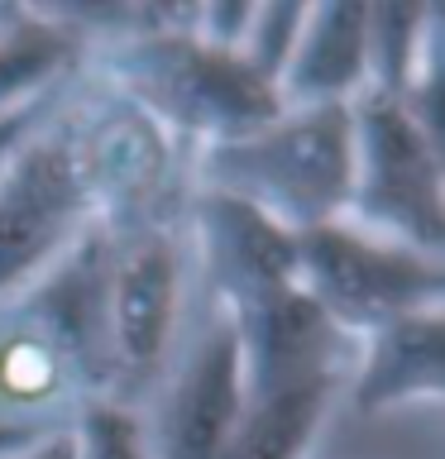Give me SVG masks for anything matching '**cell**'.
I'll return each mask as SVG.
<instances>
[{
    "instance_id": "cell-1",
    "label": "cell",
    "mask_w": 445,
    "mask_h": 459,
    "mask_svg": "<svg viewBox=\"0 0 445 459\" xmlns=\"http://www.w3.org/2000/svg\"><path fill=\"white\" fill-rule=\"evenodd\" d=\"M211 178L221 196L264 211L283 230H316L354 192V115L330 106H301L278 115L249 139H230L211 149Z\"/></svg>"
},
{
    "instance_id": "cell-2",
    "label": "cell",
    "mask_w": 445,
    "mask_h": 459,
    "mask_svg": "<svg viewBox=\"0 0 445 459\" xmlns=\"http://www.w3.org/2000/svg\"><path fill=\"white\" fill-rule=\"evenodd\" d=\"M125 82L158 115L182 129H206L230 139H249L283 115L278 86L244 53L215 48L201 39H153L125 57Z\"/></svg>"
},
{
    "instance_id": "cell-3",
    "label": "cell",
    "mask_w": 445,
    "mask_h": 459,
    "mask_svg": "<svg viewBox=\"0 0 445 459\" xmlns=\"http://www.w3.org/2000/svg\"><path fill=\"white\" fill-rule=\"evenodd\" d=\"M297 273L330 325H393L402 316L436 311L441 268L412 249H388L336 221L297 235Z\"/></svg>"
},
{
    "instance_id": "cell-4",
    "label": "cell",
    "mask_w": 445,
    "mask_h": 459,
    "mask_svg": "<svg viewBox=\"0 0 445 459\" xmlns=\"http://www.w3.org/2000/svg\"><path fill=\"white\" fill-rule=\"evenodd\" d=\"M369 215L402 235V249L436 258L441 172L436 139L402 96H373L354 115V192Z\"/></svg>"
},
{
    "instance_id": "cell-5",
    "label": "cell",
    "mask_w": 445,
    "mask_h": 459,
    "mask_svg": "<svg viewBox=\"0 0 445 459\" xmlns=\"http://www.w3.org/2000/svg\"><path fill=\"white\" fill-rule=\"evenodd\" d=\"M244 421V350L235 316L206 325L182 368L158 397L153 426L144 430L149 459H221Z\"/></svg>"
},
{
    "instance_id": "cell-6",
    "label": "cell",
    "mask_w": 445,
    "mask_h": 459,
    "mask_svg": "<svg viewBox=\"0 0 445 459\" xmlns=\"http://www.w3.org/2000/svg\"><path fill=\"white\" fill-rule=\"evenodd\" d=\"M86 182L72 139H39L0 178V292L39 268L82 221Z\"/></svg>"
},
{
    "instance_id": "cell-7",
    "label": "cell",
    "mask_w": 445,
    "mask_h": 459,
    "mask_svg": "<svg viewBox=\"0 0 445 459\" xmlns=\"http://www.w3.org/2000/svg\"><path fill=\"white\" fill-rule=\"evenodd\" d=\"M178 311V258L163 235H144L106 268V359L153 373Z\"/></svg>"
},
{
    "instance_id": "cell-8",
    "label": "cell",
    "mask_w": 445,
    "mask_h": 459,
    "mask_svg": "<svg viewBox=\"0 0 445 459\" xmlns=\"http://www.w3.org/2000/svg\"><path fill=\"white\" fill-rule=\"evenodd\" d=\"M311 20L316 29H307L301 48L287 53L278 77L287 82V96H297L301 106H330L369 67V10L330 5L311 10Z\"/></svg>"
},
{
    "instance_id": "cell-9",
    "label": "cell",
    "mask_w": 445,
    "mask_h": 459,
    "mask_svg": "<svg viewBox=\"0 0 445 459\" xmlns=\"http://www.w3.org/2000/svg\"><path fill=\"white\" fill-rule=\"evenodd\" d=\"M441 387V316L416 311L383 325L359 378V407H388Z\"/></svg>"
},
{
    "instance_id": "cell-10",
    "label": "cell",
    "mask_w": 445,
    "mask_h": 459,
    "mask_svg": "<svg viewBox=\"0 0 445 459\" xmlns=\"http://www.w3.org/2000/svg\"><path fill=\"white\" fill-rule=\"evenodd\" d=\"M330 397V378L287 387L278 397H264L244 411V421L235 426V436L221 450V459H301V450L311 445L316 426H321Z\"/></svg>"
},
{
    "instance_id": "cell-11",
    "label": "cell",
    "mask_w": 445,
    "mask_h": 459,
    "mask_svg": "<svg viewBox=\"0 0 445 459\" xmlns=\"http://www.w3.org/2000/svg\"><path fill=\"white\" fill-rule=\"evenodd\" d=\"M72 440H77V459H149L144 426L120 407H92Z\"/></svg>"
},
{
    "instance_id": "cell-12",
    "label": "cell",
    "mask_w": 445,
    "mask_h": 459,
    "mask_svg": "<svg viewBox=\"0 0 445 459\" xmlns=\"http://www.w3.org/2000/svg\"><path fill=\"white\" fill-rule=\"evenodd\" d=\"M39 436H43V426H39V421H14V416H0V459L24 455Z\"/></svg>"
},
{
    "instance_id": "cell-13",
    "label": "cell",
    "mask_w": 445,
    "mask_h": 459,
    "mask_svg": "<svg viewBox=\"0 0 445 459\" xmlns=\"http://www.w3.org/2000/svg\"><path fill=\"white\" fill-rule=\"evenodd\" d=\"M14 459H77V440H72L67 430H43V436Z\"/></svg>"
}]
</instances>
